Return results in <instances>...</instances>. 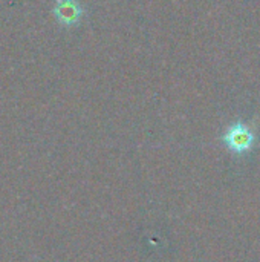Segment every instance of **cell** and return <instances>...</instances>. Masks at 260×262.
Instances as JSON below:
<instances>
[{
    "label": "cell",
    "instance_id": "1",
    "mask_svg": "<svg viewBox=\"0 0 260 262\" xmlns=\"http://www.w3.org/2000/svg\"><path fill=\"white\" fill-rule=\"evenodd\" d=\"M222 140H224V143L227 144V147L231 152H234V154H245L254 144V134H253V130L247 124L236 123V124H233L225 132Z\"/></svg>",
    "mask_w": 260,
    "mask_h": 262
},
{
    "label": "cell",
    "instance_id": "2",
    "mask_svg": "<svg viewBox=\"0 0 260 262\" xmlns=\"http://www.w3.org/2000/svg\"><path fill=\"white\" fill-rule=\"evenodd\" d=\"M57 18L64 25H74L81 17V8L74 0H60L55 6Z\"/></svg>",
    "mask_w": 260,
    "mask_h": 262
}]
</instances>
